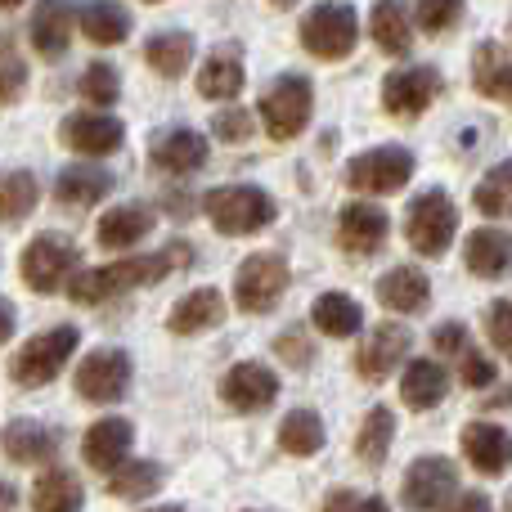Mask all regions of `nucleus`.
<instances>
[{"instance_id":"nucleus-1","label":"nucleus","mask_w":512,"mask_h":512,"mask_svg":"<svg viewBox=\"0 0 512 512\" xmlns=\"http://www.w3.org/2000/svg\"><path fill=\"white\" fill-rule=\"evenodd\" d=\"M189 261V248L185 243H171L162 252H149V256H126V261H113V265H95V270H77L68 279V297L77 306H99V301H113L131 288H149V283H162L176 265Z\"/></svg>"},{"instance_id":"nucleus-2","label":"nucleus","mask_w":512,"mask_h":512,"mask_svg":"<svg viewBox=\"0 0 512 512\" xmlns=\"http://www.w3.org/2000/svg\"><path fill=\"white\" fill-rule=\"evenodd\" d=\"M203 207H207V221H212L221 234H234V239H239V234L265 230V225L279 216L274 198L256 185H221L203 198Z\"/></svg>"},{"instance_id":"nucleus-3","label":"nucleus","mask_w":512,"mask_h":512,"mask_svg":"<svg viewBox=\"0 0 512 512\" xmlns=\"http://www.w3.org/2000/svg\"><path fill=\"white\" fill-rule=\"evenodd\" d=\"M454 234H459V207L450 203L445 189H427V194H418L414 203H409L405 239L418 256H445Z\"/></svg>"},{"instance_id":"nucleus-4","label":"nucleus","mask_w":512,"mask_h":512,"mask_svg":"<svg viewBox=\"0 0 512 512\" xmlns=\"http://www.w3.org/2000/svg\"><path fill=\"white\" fill-rule=\"evenodd\" d=\"M355 36H360V18L351 5L342 0H319L306 18H301V45H306L315 59H346L355 50Z\"/></svg>"},{"instance_id":"nucleus-5","label":"nucleus","mask_w":512,"mask_h":512,"mask_svg":"<svg viewBox=\"0 0 512 512\" xmlns=\"http://www.w3.org/2000/svg\"><path fill=\"white\" fill-rule=\"evenodd\" d=\"M310 108H315V90L301 72H283L270 90L261 95V122L270 131V140H297L310 122Z\"/></svg>"},{"instance_id":"nucleus-6","label":"nucleus","mask_w":512,"mask_h":512,"mask_svg":"<svg viewBox=\"0 0 512 512\" xmlns=\"http://www.w3.org/2000/svg\"><path fill=\"white\" fill-rule=\"evenodd\" d=\"M72 351H77V328L59 324V328H50V333H36L32 342L14 355V369L9 373H14L18 387H45V382H54L63 373Z\"/></svg>"},{"instance_id":"nucleus-7","label":"nucleus","mask_w":512,"mask_h":512,"mask_svg":"<svg viewBox=\"0 0 512 512\" xmlns=\"http://www.w3.org/2000/svg\"><path fill=\"white\" fill-rule=\"evenodd\" d=\"M414 176V153L405 144H382V149H369L346 167V185L355 194H396V189L409 185Z\"/></svg>"},{"instance_id":"nucleus-8","label":"nucleus","mask_w":512,"mask_h":512,"mask_svg":"<svg viewBox=\"0 0 512 512\" xmlns=\"http://www.w3.org/2000/svg\"><path fill=\"white\" fill-rule=\"evenodd\" d=\"M288 292V261L279 252H256L239 265V279H234V301H239L248 315H265L274 301Z\"/></svg>"},{"instance_id":"nucleus-9","label":"nucleus","mask_w":512,"mask_h":512,"mask_svg":"<svg viewBox=\"0 0 512 512\" xmlns=\"http://www.w3.org/2000/svg\"><path fill=\"white\" fill-rule=\"evenodd\" d=\"M77 270V243L63 234H41L23 252V279L32 292H59Z\"/></svg>"},{"instance_id":"nucleus-10","label":"nucleus","mask_w":512,"mask_h":512,"mask_svg":"<svg viewBox=\"0 0 512 512\" xmlns=\"http://www.w3.org/2000/svg\"><path fill=\"white\" fill-rule=\"evenodd\" d=\"M126 387H131V355L126 351H117V346H99V351H90L86 360H81L77 391L86 400H95V405H113V400L126 396Z\"/></svg>"},{"instance_id":"nucleus-11","label":"nucleus","mask_w":512,"mask_h":512,"mask_svg":"<svg viewBox=\"0 0 512 512\" xmlns=\"http://www.w3.org/2000/svg\"><path fill=\"white\" fill-rule=\"evenodd\" d=\"M454 490H459V468H454V459H445V454H427V459H418L414 468L405 472L400 495H405V508L432 512V508H441Z\"/></svg>"},{"instance_id":"nucleus-12","label":"nucleus","mask_w":512,"mask_h":512,"mask_svg":"<svg viewBox=\"0 0 512 512\" xmlns=\"http://www.w3.org/2000/svg\"><path fill=\"white\" fill-rule=\"evenodd\" d=\"M436 95H441V72L436 68H400L382 81V108H387L391 117L427 113Z\"/></svg>"},{"instance_id":"nucleus-13","label":"nucleus","mask_w":512,"mask_h":512,"mask_svg":"<svg viewBox=\"0 0 512 512\" xmlns=\"http://www.w3.org/2000/svg\"><path fill=\"white\" fill-rule=\"evenodd\" d=\"M274 396H279V378L256 360L234 364L221 378V400L230 409H239V414H261V409L274 405Z\"/></svg>"},{"instance_id":"nucleus-14","label":"nucleus","mask_w":512,"mask_h":512,"mask_svg":"<svg viewBox=\"0 0 512 512\" xmlns=\"http://www.w3.org/2000/svg\"><path fill=\"white\" fill-rule=\"evenodd\" d=\"M387 234H391L387 212L373 203H346L342 216H337V243L355 256L378 252L382 243H387Z\"/></svg>"},{"instance_id":"nucleus-15","label":"nucleus","mask_w":512,"mask_h":512,"mask_svg":"<svg viewBox=\"0 0 512 512\" xmlns=\"http://www.w3.org/2000/svg\"><path fill=\"white\" fill-rule=\"evenodd\" d=\"M126 131L117 117L108 113H72L63 117V144H68L72 153H86V158H104V153L122 149Z\"/></svg>"},{"instance_id":"nucleus-16","label":"nucleus","mask_w":512,"mask_h":512,"mask_svg":"<svg viewBox=\"0 0 512 512\" xmlns=\"http://www.w3.org/2000/svg\"><path fill=\"white\" fill-rule=\"evenodd\" d=\"M409 346H414V337H409L405 324H378L369 337H364L360 355H355V369H360V378L382 382L400 360H405Z\"/></svg>"},{"instance_id":"nucleus-17","label":"nucleus","mask_w":512,"mask_h":512,"mask_svg":"<svg viewBox=\"0 0 512 512\" xmlns=\"http://www.w3.org/2000/svg\"><path fill=\"white\" fill-rule=\"evenodd\" d=\"M463 454L481 477H504L512 468V432L499 423H468L463 427Z\"/></svg>"},{"instance_id":"nucleus-18","label":"nucleus","mask_w":512,"mask_h":512,"mask_svg":"<svg viewBox=\"0 0 512 512\" xmlns=\"http://www.w3.org/2000/svg\"><path fill=\"white\" fill-rule=\"evenodd\" d=\"M149 158L158 171H171V176H189L207 162V135L189 131V126H171V131L153 135Z\"/></svg>"},{"instance_id":"nucleus-19","label":"nucleus","mask_w":512,"mask_h":512,"mask_svg":"<svg viewBox=\"0 0 512 512\" xmlns=\"http://www.w3.org/2000/svg\"><path fill=\"white\" fill-rule=\"evenodd\" d=\"M113 171L95 167V162H77V167H63L59 180H54V198L63 207H95L99 198L113 194Z\"/></svg>"},{"instance_id":"nucleus-20","label":"nucleus","mask_w":512,"mask_h":512,"mask_svg":"<svg viewBox=\"0 0 512 512\" xmlns=\"http://www.w3.org/2000/svg\"><path fill=\"white\" fill-rule=\"evenodd\" d=\"M131 441L135 427L126 418H99L86 432V463L95 472H117L126 463V454H131Z\"/></svg>"},{"instance_id":"nucleus-21","label":"nucleus","mask_w":512,"mask_h":512,"mask_svg":"<svg viewBox=\"0 0 512 512\" xmlns=\"http://www.w3.org/2000/svg\"><path fill=\"white\" fill-rule=\"evenodd\" d=\"M72 41V5L68 0H41L32 14V45L41 59L59 63Z\"/></svg>"},{"instance_id":"nucleus-22","label":"nucleus","mask_w":512,"mask_h":512,"mask_svg":"<svg viewBox=\"0 0 512 512\" xmlns=\"http://www.w3.org/2000/svg\"><path fill=\"white\" fill-rule=\"evenodd\" d=\"M378 297L387 310L414 315V310H423L427 301H432V283H427V274L414 270V265H396V270H387L378 279Z\"/></svg>"},{"instance_id":"nucleus-23","label":"nucleus","mask_w":512,"mask_h":512,"mask_svg":"<svg viewBox=\"0 0 512 512\" xmlns=\"http://www.w3.org/2000/svg\"><path fill=\"white\" fill-rule=\"evenodd\" d=\"M225 319V297L216 288H194L189 297L176 301V310H171V333L180 337H194V333H207V328H216Z\"/></svg>"},{"instance_id":"nucleus-24","label":"nucleus","mask_w":512,"mask_h":512,"mask_svg":"<svg viewBox=\"0 0 512 512\" xmlns=\"http://www.w3.org/2000/svg\"><path fill=\"white\" fill-rule=\"evenodd\" d=\"M468 270L481 279H504L512 270V234L508 230H472L468 234Z\"/></svg>"},{"instance_id":"nucleus-25","label":"nucleus","mask_w":512,"mask_h":512,"mask_svg":"<svg viewBox=\"0 0 512 512\" xmlns=\"http://www.w3.org/2000/svg\"><path fill=\"white\" fill-rule=\"evenodd\" d=\"M400 396H405L409 409H436L445 396H450V373L441 369L436 360H414L405 369V378H400Z\"/></svg>"},{"instance_id":"nucleus-26","label":"nucleus","mask_w":512,"mask_h":512,"mask_svg":"<svg viewBox=\"0 0 512 512\" xmlns=\"http://www.w3.org/2000/svg\"><path fill=\"white\" fill-rule=\"evenodd\" d=\"M153 230V207L144 203H126V207H113V212L99 221V248H135L140 239H149Z\"/></svg>"},{"instance_id":"nucleus-27","label":"nucleus","mask_w":512,"mask_h":512,"mask_svg":"<svg viewBox=\"0 0 512 512\" xmlns=\"http://www.w3.org/2000/svg\"><path fill=\"white\" fill-rule=\"evenodd\" d=\"M77 23L95 45H122L131 36V14L117 0H86L77 9Z\"/></svg>"},{"instance_id":"nucleus-28","label":"nucleus","mask_w":512,"mask_h":512,"mask_svg":"<svg viewBox=\"0 0 512 512\" xmlns=\"http://www.w3.org/2000/svg\"><path fill=\"white\" fill-rule=\"evenodd\" d=\"M5 454L14 463H50L59 454V436L45 423H36V418H18L5 432Z\"/></svg>"},{"instance_id":"nucleus-29","label":"nucleus","mask_w":512,"mask_h":512,"mask_svg":"<svg viewBox=\"0 0 512 512\" xmlns=\"http://www.w3.org/2000/svg\"><path fill=\"white\" fill-rule=\"evenodd\" d=\"M369 32H373V41H378V50L409 54V45H414V27H409L405 0H378L373 14H369Z\"/></svg>"},{"instance_id":"nucleus-30","label":"nucleus","mask_w":512,"mask_h":512,"mask_svg":"<svg viewBox=\"0 0 512 512\" xmlns=\"http://www.w3.org/2000/svg\"><path fill=\"white\" fill-rule=\"evenodd\" d=\"M86 495H81V481L63 468H50L36 477L32 486V508L36 512H81Z\"/></svg>"},{"instance_id":"nucleus-31","label":"nucleus","mask_w":512,"mask_h":512,"mask_svg":"<svg viewBox=\"0 0 512 512\" xmlns=\"http://www.w3.org/2000/svg\"><path fill=\"white\" fill-rule=\"evenodd\" d=\"M144 59L158 77H185L189 63H194V36L189 32H158L149 45H144Z\"/></svg>"},{"instance_id":"nucleus-32","label":"nucleus","mask_w":512,"mask_h":512,"mask_svg":"<svg viewBox=\"0 0 512 512\" xmlns=\"http://www.w3.org/2000/svg\"><path fill=\"white\" fill-rule=\"evenodd\" d=\"M310 319H315V328L328 337H355L364 324V310H360V301L346 297V292H324V297L315 301V310H310Z\"/></svg>"},{"instance_id":"nucleus-33","label":"nucleus","mask_w":512,"mask_h":512,"mask_svg":"<svg viewBox=\"0 0 512 512\" xmlns=\"http://www.w3.org/2000/svg\"><path fill=\"white\" fill-rule=\"evenodd\" d=\"M279 450L297 454V459L319 454L324 450V418H319L315 409H292V414L279 423Z\"/></svg>"},{"instance_id":"nucleus-34","label":"nucleus","mask_w":512,"mask_h":512,"mask_svg":"<svg viewBox=\"0 0 512 512\" xmlns=\"http://www.w3.org/2000/svg\"><path fill=\"white\" fill-rule=\"evenodd\" d=\"M198 90L207 99H234L243 90V59L234 50H216L198 72Z\"/></svg>"},{"instance_id":"nucleus-35","label":"nucleus","mask_w":512,"mask_h":512,"mask_svg":"<svg viewBox=\"0 0 512 512\" xmlns=\"http://www.w3.org/2000/svg\"><path fill=\"white\" fill-rule=\"evenodd\" d=\"M41 198V185H36L32 171H5L0 176V221L14 225V221H27Z\"/></svg>"},{"instance_id":"nucleus-36","label":"nucleus","mask_w":512,"mask_h":512,"mask_svg":"<svg viewBox=\"0 0 512 512\" xmlns=\"http://www.w3.org/2000/svg\"><path fill=\"white\" fill-rule=\"evenodd\" d=\"M158 486H162V468L149 459H126L108 477V495H117V499H149V495H158Z\"/></svg>"},{"instance_id":"nucleus-37","label":"nucleus","mask_w":512,"mask_h":512,"mask_svg":"<svg viewBox=\"0 0 512 512\" xmlns=\"http://www.w3.org/2000/svg\"><path fill=\"white\" fill-rule=\"evenodd\" d=\"M391 441H396V414H391L387 405L369 409V418H364L360 436H355V450H360V459L369 463V468H378V463L387 459Z\"/></svg>"},{"instance_id":"nucleus-38","label":"nucleus","mask_w":512,"mask_h":512,"mask_svg":"<svg viewBox=\"0 0 512 512\" xmlns=\"http://www.w3.org/2000/svg\"><path fill=\"white\" fill-rule=\"evenodd\" d=\"M472 203L481 216H512V162H499L495 171H486Z\"/></svg>"},{"instance_id":"nucleus-39","label":"nucleus","mask_w":512,"mask_h":512,"mask_svg":"<svg viewBox=\"0 0 512 512\" xmlns=\"http://www.w3.org/2000/svg\"><path fill=\"white\" fill-rule=\"evenodd\" d=\"M77 90L90 99V104L108 108V104H117V99H122V77H117L113 63H90V68L81 72Z\"/></svg>"},{"instance_id":"nucleus-40","label":"nucleus","mask_w":512,"mask_h":512,"mask_svg":"<svg viewBox=\"0 0 512 512\" xmlns=\"http://www.w3.org/2000/svg\"><path fill=\"white\" fill-rule=\"evenodd\" d=\"M27 86V63L18 54L14 36H0V104H14Z\"/></svg>"},{"instance_id":"nucleus-41","label":"nucleus","mask_w":512,"mask_h":512,"mask_svg":"<svg viewBox=\"0 0 512 512\" xmlns=\"http://www.w3.org/2000/svg\"><path fill=\"white\" fill-rule=\"evenodd\" d=\"M459 14H463V0H418L414 5V23L432 36L459 23Z\"/></svg>"},{"instance_id":"nucleus-42","label":"nucleus","mask_w":512,"mask_h":512,"mask_svg":"<svg viewBox=\"0 0 512 512\" xmlns=\"http://www.w3.org/2000/svg\"><path fill=\"white\" fill-rule=\"evenodd\" d=\"M486 333H490V342H495V351L512 360V301H495V306L486 310Z\"/></svg>"},{"instance_id":"nucleus-43","label":"nucleus","mask_w":512,"mask_h":512,"mask_svg":"<svg viewBox=\"0 0 512 512\" xmlns=\"http://www.w3.org/2000/svg\"><path fill=\"white\" fill-rule=\"evenodd\" d=\"M212 131H216V140H225V144H243L252 135V113L248 108H225V113H216Z\"/></svg>"},{"instance_id":"nucleus-44","label":"nucleus","mask_w":512,"mask_h":512,"mask_svg":"<svg viewBox=\"0 0 512 512\" xmlns=\"http://www.w3.org/2000/svg\"><path fill=\"white\" fill-rule=\"evenodd\" d=\"M459 373L468 387H490V382H495V360H486L477 346H468V351L459 355Z\"/></svg>"},{"instance_id":"nucleus-45","label":"nucleus","mask_w":512,"mask_h":512,"mask_svg":"<svg viewBox=\"0 0 512 512\" xmlns=\"http://www.w3.org/2000/svg\"><path fill=\"white\" fill-rule=\"evenodd\" d=\"M324 512H387V504L373 495H355V490H333L324 499Z\"/></svg>"},{"instance_id":"nucleus-46","label":"nucleus","mask_w":512,"mask_h":512,"mask_svg":"<svg viewBox=\"0 0 512 512\" xmlns=\"http://www.w3.org/2000/svg\"><path fill=\"white\" fill-rule=\"evenodd\" d=\"M432 342H436V351H445L450 360H459V355L472 346V337H468V328H463V324H441Z\"/></svg>"},{"instance_id":"nucleus-47","label":"nucleus","mask_w":512,"mask_h":512,"mask_svg":"<svg viewBox=\"0 0 512 512\" xmlns=\"http://www.w3.org/2000/svg\"><path fill=\"white\" fill-rule=\"evenodd\" d=\"M279 351H283V360H292V364H306L310 360V346L301 342V333H283L279 337Z\"/></svg>"},{"instance_id":"nucleus-48","label":"nucleus","mask_w":512,"mask_h":512,"mask_svg":"<svg viewBox=\"0 0 512 512\" xmlns=\"http://www.w3.org/2000/svg\"><path fill=\"white\" fill-rule=\"evenodd\" d=\"M450 512H495V508H490V499L481 495V490H463V495H454Z\"/></svg>"},{"instance_id":"nucleus-49","label":"nucleus","mask_w":512,"mask_h":512,"mask_svg":"<svg viewBox=\"0 0 512 512\" xmlns=\"http://www.w3.org/2000/svg\"><path fill=\"white\" fill-rule=\"evenodd\" d=\"M14 337V306L9 301H0V346Z\"/></svg>"},{"instance_id":"nucleus-50","label":"nucleus","mask_w":512,"mask_h":512,"mask_svg":"<svg viewBox=\"0 0 512 512\" xmlns=\"http://www.w3.org/2000/svg\"><path fill=\"white\" fill-rule=\"evenodd\" d=\"M14 508H18L14 486H5V481H0V512H14Z\"/></svg>"},{"instance_id":"nucleus-51","label":"nucleus","mask_w":512,"mask_h":512,"mask_svg":"<svg viewBox=\"0 0 512 512\" xmlns=\"http://www.w3.org/2000/svg\"><path fill=\"white\" fill-rule=\"evenodd\" d=\"M499 99H512V72H508V81H504V90H499Z\"/></svg>"},{"instance_id":"nucleus-52","label":"nucleus","mask_w":512,"mask_h":512,"mask_svg":"<svg viewBox=\"0 0 512 512\" xmlns=\"http://www.w3.org/2000/svg\"><path fill=\"white\" fill-rule=\"evenodd\" d=\"M14 5H23V0H0V9H14Z\"/></svg>"},{"instance_id":"nucleus-53","label":"nucleus","mask_w":512,"mask_h":512,"mask_svg":"<svg viewBox=\"0 0 512 512\" xmlns=\"http://www.w3.org/2000/svg\"><path fill=\"white\" fill-rule=\"evenodd\" d=\"M149 512H185V508H149Z\"/></svg>"},{"instance_id":"nucleus-54","label":"nucleus","mask_w":512,"mask_h":512,"mask_svg":"<svg viewBox=\"0 0 512 512\" xmlns=\"http://www.w3.org/2000/svg\"><path fill=\"white\" fill-rule=\"evenodd\" d=\"M508 512H512V495H508Z\"/></svg>"},{"instance_id":"nucleus-55","label":"nucleus","mask_w":512,"mask_h":512,"mask_svg":"<svg viewBox=\"0 0 512 512\" xmlns=\"http://www.w3.org/2000/svg\"><path fill=\"white\" fill-rule=\"evenodd\" d=\"M279 5H288V0H279Z\"/></svg>"}]
</instances>
